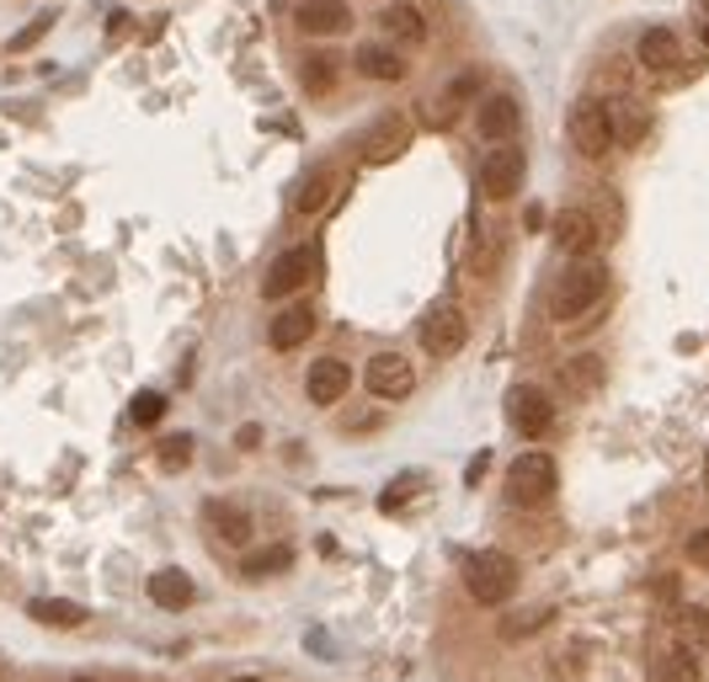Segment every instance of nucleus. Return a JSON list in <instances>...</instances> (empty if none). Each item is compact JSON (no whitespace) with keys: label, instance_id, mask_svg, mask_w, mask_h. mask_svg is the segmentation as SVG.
Listing matches in <instances>:
<instances>
[{"label":"nucleus","instance_id":"obj_25","mask_svg":"<svg viewBox=\"0 0 709 682\" xmlns=\"http://www.w3.org/2000/svg\"><path fill=\"white\" fill-rule=\"evenodd\" d=\"M608 118H614V144H640V139H646V129H651L646 108H635V102H614V108H608Z\"/></svg>","mask_w":709,"mask_h":682},{"label":"nucleus","instance_id":"obj_40","mask_svg":"<svg viewBox=\"0 0 709 682\" xmlns=\"http://www.w3.org/2000/svg\"><path fill=\"white\" fill-rule=\"evenodd\" d=\"M75 682H97V678H75Z\"/></svg>","mask_w":709,"mask_h":682},{"label":"nucleus","instance_id":"obj_39","mask_svg":"<svg viewBox=\"0 0 709 682\" xmlns=\"http://www.w3.org/2000/svg\"><path fill=\"white\" fill-rule=\"evenodd\" d=\"M230 682H256V678H230Z\"/></svg>","mask_w":709,"mask_h":682},{"label":"nucleus","instance_id":"obj_12","mask_svg":"<svg viewBox=\"0 0 709 682\" xmlns=\"http://www.w3.org/2000/svg\"><path fill=\"white\" fill-rule=\"evenodd\" d=\"M549 241L566 251V256H592V246H598V218L587 214V208H560L555 224H549Z\"/></svg>","mask_w":709,"mask_h":682},{"label":"nucleus","instance_id":"obj_14","mask_svg":"<svg viewBox=\"0 0 709 682\" xmlns=\"http://www.w3.org/2000/svg\"><path fill=\"white\" fill-rule=\"evenodd\" d=\"M518 123H523V112H518V102H513L507 91L486 96V102H480V112H475V134L492 139V144H507V139L518 134Z\"/></svg>","mask_w":709,"mask_h":682},{"label":"nucleus","instance_id":"obj_21","mask_svg":"<svg viewBox=\"0 0 709 682\" xmlns=\"http://www.w3.org/2000/svg\"><path fill=\"white\" fill-rule=\"evenodd\" d=\"M336 197V171L326 165H315V171H304V182L294 187V214H326V203Z\"/></svg>","mask_w":709,"mask_h":682},{"label":"nucleus","instance_id":"obj_4","mask_svg":"<svg viewBox=\"0 0 709 682\" xmlns=\"http://www.w3.org/2000/svg\"><path fill=\"white\" fill-rule=\"evenodd\" d=\"M566 134H571V150L587 155V161H602L614 150V118H608V102L598 96H581L566 118Z\"/></svg>","mask_w":709,"mask_h":682},{"label":"nucleus","instance_id":"obj_38","mask_svg":"<svg viewBox=\"0 0 709 682\" xmlns=\"http://www.w3.org/2000/svg\"><path fill=\"white\" fill-rule=\"evenodd\" d=\"M699 38H705V49H709V22H699Z\"/></svg>","mask_w":709,"mask_h":682},{"label":"nucleus","instance_id":"obj_5","mask_svg":"<svg viewBox=\"0 0 709 682\" xmlns=\"http://www.w3.org/2000/svg\"><path fill=\"white\" fill-rule=\"evenodd\" d=\"M315 277H321V246H315V241H310V246H288L273 267H267L262 294H267V299H294V294L310 288Z\"/></svg>","mask_w":709,"mask_h":682},{"label":"nucleus","instance_id":"obj_13","mask_svg":"<svg viewBox=\"0 0 709 682\" xmlns=\"http://www.w3.org/2000/svg\"><path fill=\"white\" fill-rule=\"evenodd\" d=\"M347 389H353V368H347L342 357H321V363H310V374H304V395H310L315 406H336Z\"/></svg>","mask_w":709,"mask_h":682},{"label":"nucleus","instance_id":"obj_16","mask_svg":"<svg viewBox=\"0 0 709 682\" xmlns=\"http://www.w3.org/2000/svg\"><path fill=\"white\" fill-rule=\"evenodd\" d=\"M294 22L310 38H336V32L353 28V11H347V0H304L300 11H294Z\"/></svg>","mask_w":709,"mask_h":682},{"label":"nucleus","instance_id":"obj_30","mask_svg":"<svg viewBox=\"0 0 709 682\" xmlns=\"http://www.w3.org/2000/svg\"><path fill=\"white\" fill-rule=\"evenodd\" d=\"M188 465H192V437L188 432H171L161 442V469H165V475H182Z\"/></svg>","mask_w":709,"mask_h":682},{"label":"nucleus","instance_id":"obj_31","mask_svg":"<svg viewBox=\"0 0 709 682\" xmlns=\"http://www.w3.org/2000/svg\"><path fill=\"white\" fill-rule=\"evenodd\" d=\"M475 91H480V75H475V70L454 75V81H448V91H443V102H437V118H448V112L459 108V102H469Z\"/></svg>","mask_w":709,"mask_h":682},{"label":"nucleus","instance_id":"obj_27","mask_svg":"<svg viewBox=\"0 0 709 682\" xmlns=\"http://www.w3.org/2000/svg\"><path fill=\"white\" fill-rule=\"evenodd\" d=\"M294 566V549L288 544H267V549H256L246 560V581H262V576H283Z\"/></svg>","mask_w":709,"mask_h":682},{"label":"nucleus","instance_id":"obj_23","mask_svg":"<svg viewBox=\"0 0 709 682\" xmlns=\"http://www.w3.org/2000/svg\"><path fill=\"white\" fill-rule=\"evenodd\" d=\"M651 682H699V666H693V651L688 645H672V651H661L651 661Z\"/></svg>","mask_w":709,"mask_h":682},{"label":"nucleus","instance_id":"obj_22","mask_svg":"<svg viewBox=\"0 0 709 682\" xmlns=\"http://www.w3.org/2000/svg\"><path fill=\"white\" fill-rule=\"evenodd\" d=\"M28 613L49 629H81L85 624V608L81 602H70V598H32Z\"/></svg>","mask_w":709,"mask_h":682},{"label":"nucleus","instance_id":"obj_1","mask_svg":"<svg viewBox=\"0 0 709 682\" xmlns=\"http://www.w3.org/2000/svg\"><path fill=\"white\" fill-rule=\"evenodd\" d=\"M602 294H608V267H602L598 256H581V262H571L566 277L555 283V294H549V315H555V320H581Z\"/></svg>","mask_w":709,"mask_h":682},{"label":"nucleus","instance_id":"obj_24","mask_svg":"<svg viewBox=\"0 0 709 682\" xmlns=\"http://www.w3.org/2000/svg\"><path fill=\"white\" fill-rule=\"evenodd\" d=\"M336 75H342V64H336V54H304L300 64V81L310 96H331V85H336Z\"/></svg>","mask_w":709,"mask_h":682},{"label":"nucleus","instance_id":"obj_33","mask_svg":"<svg viewBox=\"0 0 709 682\" xmlns=\"http://www.w3.org/2000/svg\"><path fill=\"white\" fill-rule=\"evenodd\" d=\"M549 619V608H528V613H518L513 624H502V634H513V640H523V634H534V629Z\"/></svg>","mask_w":709,"mask_h":682},{"label":"nucleus","instance_id":"obj_32","mask_svg":"<svg viewBox=\"0 0 709 682\" xmlns=\"http://www.w3.org/2000/svg\"><path fill=\"white\" fill-rule=\"evenodd\" d=\"M682 640H688V651H693V645H709V613L705 608H682Z\"/></svg>","mask_w":709,"mask_h":682},{"label":"nucleus","instance_id":"obj_29","mask_svg":"<svg viewBox=\"0 0 709 682\" xmlns=\"http://www.w3.org/2000/svg\"><path fill=\"white\" fill-rule=\"evenodd\" d=\"M161 416H165V395H161V389H139L134 400H129V421H134V427H155Z\"/></svg>","mask_w":709,"mask_h":682},{"label":"nucleus","instance_id":"obj_3","mask_svg":"<svg viewBox=\"0 0 709 682\" xmlns=\"http://www.w3.org/2000/svg\"><path fill=\"white\" fill-rule=\"evenodd\" d=\"M555 486H560V469L549 454H518L507 465V501L513 507H539L555 496Z\"/></svg>","mask_w":709,"mask_h":682},{"label":"nucleus","instance_id":"obj_11","mask_svg":"<svg viewBox=\"0 0 709 682\" xmlns=\"http://www.w3.org/2000/svg\"><path fill=\"white\" fill-rule=\"evenodd\" d=\"M203 522H209V533H214L219 544L230 549H246L251 539H256V522H251L246 507H235V501H203Z\"/></svg>","mask_w":709,"mask_h":682},{"label":"nucleus","instance_id":"obj_26","mask_svg":"<svg viewBox=\"0 0 709 682\" xmlns=\"http://www.w3.org/2000/svg\"><path fill=\"white\" fill-rule=\"evenodd\" d=\"M422 486H427V475L422 469H406V475H395L389 486L379 491V512H401L411 496H422Z\"/></svg>","mask_w":709,"mask_h":682},{"label":"nucleus","instance_id":"obj_37","mask_svg":"<svg viewBox=\"0 0 709 682\" xmlns=\"http://www.w3.org/2000/svg\"><path fill=\"white\" fill-rule=\"evenodd\" d=\"M699 6V22H709V0H693Z\"/></svg>","mask_w":709,"mask_h":682},{"label":"nucleus","instance_id":"obj_2","mask_svg":"<svg viewBox=\"0 0 709 682\" xmlns=\"http://www.w3.org/2000/svg\"><path fill=\"white\" fill-rule=\"evenodd\" d=\"M464 587L480 608H502V602L518 592V560L507 549H475L464 560Z\"/></svg>","mask_w":709,"mask_h":682},{"label":"nucleus","instance_id":"obj_15","mask_svg":"<svg viewBox=\"0 0 709 682\" xmlns=\"http://www.w3.org/2000/svg\"><path fill=\"white\" fill-rule=\"evenodd\" d=\"M315 336V309L310 304H283L273 315V326H267V342H273V353H294Z\"/></svg>","mask_w":709,"mask_h":682},{"label":"nucleus","instance_id":"obj_35","mask_svg":"<svg viewBox=\"0 0 709 682\" xmlns=\"http://www.w3.org/2000/svg\"><path fill=\"white\" fill-rule=\"evenodd\" d=\"M688 554H693V560H709V528H699V533L688 539Z\"/></svg>","mask_w":709,"mask_h":682},{"label":"nucleus","instance_id":"obj_19","mask_svg":"<svg viewBox=\"0 0 709 682\" xmlns=\"http://www.w3.org/2000/svg\"><path fill=\"white\" fill-rule=\"evenodd\" d=\"M357 70H363L368 81H406L411 64L395 43H363V49H357Z\"/></svg>","mask_w":709,"mask_h":682},{"label":"nucleus","instance_id":"obj_10","mask_svg":"<svg viewBox=\"0 0 709 682\" xmlns=\"http://www.w3.org/2000/svg\"><path fill=\"white\" fill-rule=\"evenodd\" d=\"M523 171H528L523 150H513V144L492 150V155H486V165H480V197H492V203L518 197V192H523Z\"/></svg>","mask_w":709,"mask_h":682},{"label":"nucleus","instance_id":"obj_17","mask_svg":"<svg viewBox=\"0 0 709 682\" xmlns=\"http://www.w3.org/2000/svg\"><path fill=\"white\" fill-rule=\"evenodd\" d=\"M379 28H384V38H389L395 49H411V43H427V22H422V11H416L411 0H395V6H384Z\"/></svg>","mask_w":709,"mask_h":682},{"label":"nucleus","instance_id":"obj_20","mask_svg":"<svg viewBox=\"0 0 709 682\" xmlns=\"http://www.w3.org/2000/svg\"><path fill=\"white\" fill-rule=\"evenodd\" d=\"M635 54H640V64H646V70H656V75H661V70H678V32L672 28H646L640 32V43H635Z\"/></svg>","mask_w":709,"mask_h":682},{"label":"nucleus","instance_id":"obj_36","mask_svg":"<svg viewBox=\"0 0 709 682\" xmlns=\"http://www.w3.org/2000/svg\"><path fill=\"white\" fill-rule=\"evenodd\" d=\"M256 442H262V427H241L235 432V448H256Z\"/></svg>","mask_w":709,"mask_h":682},{"label":"nucleus","instance_id":"obj_6","mask_svg":"<svg viewBox=\"0 0 709 682\" xmlns=\"http://www.w3.org/2000/svg\"><path fill=\"white\" fill-rule=\"evenodd\" d=\"M416 336H422V347L433 357H454L464 347V336H469V320H464L459 304L437 299L427 315H422V326H416Z\"/></svg>","mask_w":709,"mask_h":682},{"label":"nucleus","instance_id":"obj_9","mask_svg":"<svg viewBox=\"0 0 709 682\" xmlns=\"http://www.w3.org/2000/svg\"><path fill=\"white\" fill-rule=\"evenodd\" d=\"M363 384H368L374 400H406L411 389H416V368L401 353H374L368 368H363Z\"/></svg>","mask_w":709,"mask_h":682},{"label":"nucleus","instance_id":"obj_34","mask_svg":"<svg viewBox=\"0 0 709 682\" xmlns=\"http://www.w3.org/2000/svg\"><path fill=\"white\" fill-rule=\"evenodd\" d=\"M49 22H54V17H43V22H32L28 32H17V43H11V49H32V43H38V38L49 32Z\"/></svg>","mask_w":709,"mask_h":682},{"label":"nucleus","instance_id":"obj_8","mask_svg":"<svg viewBox=\"0 0 709 682\" xmlns=\"http://www.w3.org/2000/svg\"><path fill=\"white\" fill-rule=\"evenodd\" d=\"M507 421L523 437H545L555 427V406H549V395L539 384H513L507 389Z\"/></svg>","mask_w":709,"mask_h":682},{"label":"nucleus","instance_id":"obj_28","mask_svg":"<svg viewBox=\"0 0 709 682\" xmlns=\"http://www.w3.org/2000/svg\"><path fill=\"white\" fill-rule=\"evenodd\" d=\"M560 379L571 384L576 395H592V389L602 384V363L592 353H581V357H571V363H566V374H560Z\"/></svg>","mask_w":709,"mask_h":682},{"label":"nucleus","instance_id":"obj_18","mask_svg":"<svg viewBox=\"0 0 709 682\" xmlns=\"http://www.w3.org/2000/svg\"><path fill=\"white\" fill-rule=\"evenodd\" d=\"M192 598H197V587H192L188 571H155L150 576V602L155 608H165V613H182V608H192Z\"/></svg>","mask_w":709,"mask_h":682},{"label":"nucleus","instance_id":"obj_7","mask_svg":"<svg viewBox=\"0 0 709 682\" xmlns=\"http://www.w3.org/2000/svg\"><path fill=\"white\" fill-rule=\"evenodd\" d=\"M411 118L406 112H384L379 123L363 134V144H357V155H363V165H389V161H401L411 150Z\"/></svg>","mask_w":709,"mask_h":682}]
</instances>
